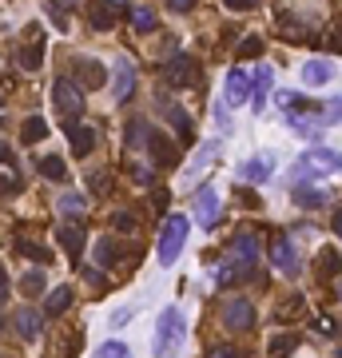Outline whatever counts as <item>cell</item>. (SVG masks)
I'll list each match as a JSON object with an SVG mask.
<instances>
[{"label":"cell","mask_w":342,"mask_h":358,"mask_svg":"<svg viewBox=\"0 0 342 358\" xmlns=\"http://www.w3.org/2000/svg\"><path fill=\"white\" fill-rule=\"evenodd\" d=\"M183 346V314L180 307H163L155 319V339H151V355L155 358H175Z\"/></svg>","instance_id":"1"},{"label":"cell","mask_w":342,"mask_h":358,"mask_svg":"<svg viewBox=\"0 0 342 358\" xmlns=\"http://www.w3.org/2000/svg\"><path fill=\"white\" fill-rule=\"evenodd\" d=\"M334 171H342V151H334V147H307L294 160V176L298 179H319V176H334Z\"/></svg>","instance_id":"2"},{"label":"cell","mask_w":342,"mask_h":358,"mask_svg":"<svg viewBox=\"0 0 342 358\" xmlns=\"http://www.w3.org/2000/svg\"><path fill=\"white\" fill-rule=\"evenodd\" d=\"M187 215H167L163 219V231H160V263L163 267H171V263L180 259L183 243H187Z\"/></svg>","instance_id":"3"},{"label":"cell","mask_w":342,"mask_h":358,"mask_svg":"<svg viewBox=\"0 0 342 358\" xmlns=\"http://www.w3.org/2000/svg\"><path fill=\"white\" fill-rule=\"evenodd\" d=\"M271 263L278 267V275H287V279L303 275V259H298V251H294L291 239H275V243H271Z\"/></svg>","instance_id":"4"},{"label":"cell","mask_w":342,"mask_h":358,"mask_svg":"<svg viewBox=\"0 0 342 358\" xmlns=\"http://www.w3.org/2000/svg\"><path fill=\"white\" fill-rule=\"evenodd\" d=\"M52 104H56L68 120H72V115L84 112V92L72 80H56V84H52Z\"/></svg>","instance_id":"5"},{"label":"cell","mask_w":342,"mask_h":358,"mask_svg":"<svg viewBox=\"0 0 342 358\" xmlns=\"http://www.w3.org/2000/svg\"><path fill=\"white\" fill-rule=\"evenodd\" d=\"M163 76H167V84H175V88H191L199 80V64L191 56H171L167 68H163Z\"/></svg>","instance_id":"6"},{"label":"cell","mask_w":342,"mask_h":358,"mask_svg":"<svg viewBox=\"0 0 342 358\" xmlns=\"http://www.w3.org/2000/svg\"><path fill=\"white\" fill-rule=\"evenodd\" d=\"M251 323H255V307H251L247 299H227L223 326H227V330H251Z\"/></svg>","instance_id":"7"},{"label":"cell","mask_w":342,"mask_h":358,"mask_svg":"<svg viewBox=\"0 0 342 358\" xmlns=\"http://www.w3.org/2000/svg\"><path fill=\"white\" fill-rule=\"evenodd\" d=\"M115 20H120V12H115L112 0H92V4H88V24H92L96 32H112Z\"/></svg>","instance_id":"8"},{"label":"cell","mask_w":342,"mask_h":358,"mask_svg":"<svg viewBox=\"0 0 342 358\" xmlns=\"http://www.w3.org/2000/svg\"><path fill=\"white\" fill-rule=\"evenodd\" d=\"M223 96H227V104H247V100H251V72H247V68H231L227 72Z\"/></svg>","instance_id":"9"},{"label":"cell","mask_w":342,"mask_h":358,"mask_svg":"<svg viewBox=\"0 0 342 358\" xmlns=\"http://www.w3.org/2000/svg\"><path fill=\"white\" fill-rule=\"evenodd\" d=\"M251 275H255L251 263H219L211 271V283L215 287H235V283H247Z\"/></svg>","instance_id":"10"},{"label":"cell","mask_w":342,"mask_h":358,"mask_svg":"<svg viewBox=\"0 0 342 358\" xmlns=\"http://www.w3.org/2000/svg\"><path fill=\"white\" fill-rule=\"evenodd\" d=\"M160 112L171 120V128L180 131V144H191V140H196V131H191V120H187V112H183L180 104H171L167 96H160Z\"/></svg>","instance_id":"11"},{"label":"cell","mask_w":342,"mask_h":358,"mask_svg":"<svg viewBox=\"0 0 342 358\" xmlns=\"http://www.w3.org/2000/svg\"><path fill=\"white\" fill-rule=\"evenodd\" d=\"M275 32L287 36V40H298V44H310V40H314L310 24H298L294 12H278V17H275Z\"/></svg>","instance_id":"12"},{"label":"cell","mask_w":342,"mask_h":358,"mask_svg":"<svg viewBox=\"0 0 342 358\" xmlns=\"http://www.w3.org/2000/svg\"><path fill=\"white\" fill-rule=\"evenodd\" d=\"M64 131H68V140H72V151H76L80 160L88 156V151H92V147H96V131L88 128V124H76V120H68Z\"/></svg>","instance_id":"13"},{"label":"cell","mask_w":342,"mask_h":358,"mask_svg":"<svg viewBox=\"0 0 342 358\" xmlns=\"http://www.w3.org/2000/svg\"><path fill=\"white\" fill-rule=\"evenodd\" d=\"M271 156H255V160L239 163V183H267L271 179Z\"/></svg>","instance_id":"14"},{"label":"cell","mask_w":342,"mask_h":358,"mask_svg":"<svg viewBox=\"0 0 342 358\" xmlns=\"http://www.w3.org/2000/svg\"><path fill=\"white\" fill-rule=\"evenodd\" d=\"M76 76H80V84L88 92H96V88L108 84V68L99 64V60H76Z\"/></svg>","instance_id":"15"},{"label":"cell","mask_w":342,"mask_h":358,"mask_svg":"<svg viewBox=\"0 0 342 358\" xmlns=\"http://www.w3.org/2000/svg\"><path fill=\"white\" fill-rule=\"evenodd\" d=\"M330 80H334V64L330 60H307L303 64V84L307 88H326Z\"/></svg>","instance_id":"16"},{"label":"cell","mask_w":342,"mask_h":358,"mask_svg":"<svg viewBox=\"0 0 342 358\" xmlns=\"http://www.w3.org/2000/svg\"><path fill=\"white\" fill-rule=\"evenodd\" d=\"M147 151H151V160L160 163V167H171L175 163V147H171V140L167 135H160V131H147Z\"/></svg>","instance_id":"17"},{"label":"cell","mask_w":342,"mask_h":358,"mask_svg":"<svg viewBox=\"0 0 342 358\" xmlns=\"http://www.w3.org/2000/svg\"><path fill=\"white\" fill-rule=\"evenodd\" d=\"M131 92H135V68L131 60H120L115 64V104H128Z\"/></svg>","instance_id":"18"},{"label":"cell","mask_w":342,"mask_h":358,"mask_svg":"<svg viewBox=\"0 0 342 358\" xmlns=\"http://www.w3.org/2000/svg\"><path fill=\"white\" fill-rule=\"evenodd\" d=\"M196 219L203 227H211L215 219H219V196H215V187H203L196 199Z\"/></svg>","instance_id":"19"},{"label":"cell","mask_w":342,"mask_h":358,"mask_svg":"<svg viewBox=\"0 0 342 358\" xmlns=\"http://www.w3.org/2000/svg\"><path fill=\"white\" fill-rule=\"evenodd\" d=\"M271 68H259V72H251V104H255V112L267 108V88H271Z\"/></svg>","instance_id":"20"},{"label":"cell","mask_w":342,"mask_h":358,"mask_svg":"<svg viewBox=\"0 0 342 358\" xmlns=\"http://www.w3.org/2000/svg\"><path fill=\"white\" fill-rule=\"evenodd\" d=\"M20 339H40V330H44V314H36V310H20L17 319H12Z\"/></svg>","instance_id":"21"},{"label":"cell","mask_w":342,"mask_h":358,"mask_svg":"<svg viewBox=\"0 0 342 358\" xmlns=\"http://www.w3.org/2000/svg\"><path fill=\"white\" fill-rule=\"evenodd\" d=\"M231 251H235L243 263H251V267H255V259H259V243H255V235H251V231H239V235L231 239Z\"/></svg>","instance_id":"22"},{"label":"cell","mask_w":342,"mask_h":358,"mask_svg":"<svg viewBox=\"0 0 342 358\" xmlns=\"http://www.w3.org/2000/svg\"><path fill=\"white\" fill-rule=\"evenodd\" d=\"M294 203H298L303 211H319V207H326V203H330V196H326V191H319V187H294Z\"/></svg>","instance_id":"23"},{"label":"cell","mask_w":342,"mask_h":358,"mask_svg":"<svg viewBox=\"0 0 342 358\" xmlns=\"http://www.w3.org/2000/svg\"><path fill=\"white\" fill-rule=\"evenodd\" d=\"M44 135H48V124H44L40 115H32V120L20 124V144H40Z\"/></svg>","instance_id":"24"},{"label":"cell","mask_w":342,"mask_h":358,"mask_svg":"<svg viewBox=\"0 0 342 358\" xmlns=\"http://www.w3.org/2000/svg\"><path fill=\"white\" fill-rule=\"evenodd\" d=\"M68 307H72V287H56V291L44 299V310H48L52 319H56V314H64Z\"/></svg>","instance_id":"25"},{"label":"cell","mask_w":342,"mask_h":358,"mask_svg":"<svg viewBox=\"0 0 342 358\" xmlns=\"http://www.w3.org/2000/svg\"><path fill=\"white\" fill-rule=\"evenodd\" d=\"M40 64H44V40L36 36L32 44H28V48L20 52V68H24V72H36Z\"/></svg>","instance_id":"26"},{"label":"cell","mask_w":342,"mask_h":358,"mask_svg":"<svg viewBox=\"0 0 342 358\" xmlns=\"http://www.w3.org/2000/svg\"><path fill=\"white\" fill-rule=\"evenodd\" d=\"M339 271H342L339 251H334V247H323V251H319V275H323V279H334Z\"/></svg>","instance_id":"27"},{"label":"cell","mask_w":342,"mask_h":358,"mask_svg":"<svg viewBox=\"0 0 342 358\" xmlns=\"http://www.w3.org/2000/svg\"><path fill=\"white\" fill-rule=\"evenodd\" d=\"M294 350H298V335H291V330L271 339V358H291Z\"/></svg>","instance_id":"28"},{"label":"cell","mask_w":342,"mask_h":358,"mask_svg":"<svg viewBox=\"0 0 342 358\" xmlns=\"http://www.w3.org/2000/svg\"><path fill=\"white\" fill-rule=\"evenodd\" d=\"M96 259H99V267H112V263L124 259V247L115 243V239H104V243L96 247Z\"/></svg>","instance_id":"29"},{"label":"cell","mask_w":342,"mask_h":358,"mask_svg":"<svg viewBox=\"0 0 342 358\" xmlns=\"http://www.w3.org/2000/svg\"><path fill=\"white\" fill-rule=\"evenodd\" d=\"M40 176H44V179H56V183H60V179H68L64 160H60V156H44V160H40Z\"/></svg>","instance_id":"30"},{"label":"cell","mask_w":342,"mask_h":358,"mask_svg":"<svg viewBox=\"0 0 342 358\" xmlns=\"http://www.w3.org/2000/svg\"><path fill=\"white\" fill-rule=\"evenodd\" d=\"M60 243H64V251L72 255V259H80V251H84V235L76 227H60Z\"/></svg>","instance_id":"31"},{"label":"cell","mask_w":342,"mask_h":358,"mask_svg":"<svg viewBox=\"0 0 342 358\" xmlns=\"http://www.w3.org/2000/svg\"><path fill=\"white\" fill-rule=\"evenodd\" d=\"M17 251L20 255H28V259H36V263H52V251L48 247H40V243H32V239H17Z\"/></svg>","instance_id":"32"},{"label":"cell","mask_w":342,"mask_h":358,"mask_svg":"<svg viewBox=\"0 0 342 358\" xmlns=\"http://www.w3.org/2000/svg\"><path fill=\"white\" fill-rule=\"evenodd\" d=\"M131 28H135V32L144 36V32H151V28H155V12H151V8H131Z\"/></svg>","instance_id":"33"},{"label":"cell","mask_w":342,"mask_h":358,"mask_svg":"<svg viewBox=\"0 0 342 358\" xmlns=\"http://www.w3.org/2000/svg\"><path fill=\"white\" fill-rule=\"evenodd\" d=\"M92 358H131V350H128V346H124L120 339H108V342H104V346H99V350H96Z\"/></svg>","instance_id":"34"},{"label":"cell","mask_w":342,"mask_h":358,"mask_svg":"<svg viewBox=\"0 0 342 358\" xmlns=\"http://www.w3.org/2000/svg\"><path fill=\"white\" fill-rule=\"evenodd\" d=\"M0 191H20V176H17V167L4 160L0 163Z\"/></svg>","instance_id":"35"},{"label":"cell","mask_w":342,"mask_h":358,"mask_svg":"<svg viewBox=\"0 0 342 358\" xmlns=\"http://www.w3.org/2000/svg\"><path fill=\"white\" fill-rule=\"evenodd\" d=\"M147 131H151V128H147L144 120H131V124H128V144L131 147H144L147 144Z\"/></svg>","instance_id":"36"},{"label":"cell","mask_w":342,"mask_h":358,"mask_svg":"<svg viewBox=\"0 0 342 358\" xmlns=\"http://www.w3.org/2000/svg\"><path fill=\"white\" fill-rule=\"evenodd\" d=\"M20 291H24V294H40V291H44V271H28V275L20 279Z\"/></svg>","instance_id":"37"},{"label":"cell","mask_w":342,"mask_h":358,"mask_svg":"<svg viewBox=\"0 0 342 358\" xmlns=\"http://www.w3.org/2000/svg\"><path fill=\"white\" fill-rule=\"evenodd\" d=\"M84 207H88V199H84V196H76V191H68V196L60 199V211H64V215H80Z\"/></svg>","instance_id":"38"},{"label":"cell","mask_w":342,"mask_h":358,"mask_svg":"<svg viewBox=\"0 0 342 358\" xmlns=\"http://www.w3.org/2000/svg\"><path fill=\"white\" fill-rule=\"evenodd\" d=\"M263 48H267V44H263V36H247L243 44H239V56L251 60V56H263Z\"/></svg>","instance_id":"39"},{"label":"cell","mask_w":342,"mask_h":358,"mask_svg":"<svg viewBox=\"0 0 342 358\" xmlns=\"http://www.w3.org/2000/svg\"><path fill=\"white\" fill-rule=\"evenodd\" d=\"M323 124H342V96L323 104Z\"/></svg>","instance_id":"40"},{"label":"cell","mask_w":342,"mask_h":358,"mask_svg":"<svg viewBox=\"0 0 342 358\" xmlns=\"http://www.w3.org/2000/svg\"><path fill=\"white\" fill-rule=\"evenodd\" d=\"M131 179H135V183H155V167H151V163H135V167H131Z\"/></svg>","instance_id":"41"},{"label":"cell","mask_w":342,"mask_h":358,"mask_svg":"<svg viewBox=\"0 0 342 358\" xmlns=\"http://www.w3.org/2000/svg\"><path fill=\"white\" fill-rule=\"evenodd\" d=\"M108 187H112V171H96V176H92V191H96V196H108Z\"/></svg>","instance_id":"42"},{"label":"cell","mask_w":342,"mask_h":358,"mask_svg":"<svg viewBox=\"0 0 342 358\" xmlns=\"http://www.w3.org/2000/svg\"><path fill=\"white\" fill-rule=\"evenodd\" d=\"M303 310V294H291L283 307H278V319H291V314H298Z\"/></svg>","instance_id":"43"},{"label":"cell","mask_w":342,"mask_h":358,"mask_svg":"<svg viewBox=\"0 0 342 358\" xmlns=\"http://www.w3.org/2000/svg\"><path fill=\"white\" fill-rule=\"evenodd\" d=\"M207 358H243V355H239L235 346H227V342H223V346H211V350H207Z\"/></svg>","instance_id":"44"},{"label":"cell","mask_w":342,"mask_h":358,"mask_svg":"<svg viewBox=\"0 0 342 358\" xmlns=\"http://www.w3.org/2000/svg\"><path fill=\"white\" fill-rule=\"evenodd\" d=\"M239 199H243V207H247V211H259V207H263V199L255 196V191H243V187H239Z\"/></svg>","instance_id":"45"},{"label":"cell","mask_w":342,"mask_h":358,"mask_svg":"<svg viewBox=\"0 0 342 358\" xmlns=\"http://www.w3.org/2000/svg\"><path fill=\"white\" fill-rule=\"evenodd\" d=\"M112 227H115V231H131V227H135V219L120 211V215H112Z\"/></svg>","instance_id":"46"},{"label":"cell","mask_w":342,"mask_h":358,"mask_svg":"<svg viewBox=\"0 0 342 358\" xmlns=\"http://www.w3.org/2000/svg\"><path fill=\"white\" fill-rule=\"evenodd\" d=\"M191 4H196V0H167V8H171V12H187Z\"/></svg>","instance_id":"47"},{"label":"cell","mask_w":342,"mask_h":358,"mask_svg":"<svg viewBox=\"0 0 342 358\" xmlns=\"http://www.w3.org/2000/svg\"><path fill=\"white\" fill-rule=\"evenodd\" d=\"M319 335H339V326L330 323V319H319Z\"/></svg>","instance_id":"48"},{"label":"cell","mask_w":342,"mask_h":358,"mask_svg":"<svg viewBox=\"0 0 342 358\" xmlns=\"http://www.w3.org/2000/svg\"><path fill=\"white\" fill-rule=\"evenodd\" d=\"M0 303H8V275H4V267H0Z\"/></svg>","instance_id":"49"},{"label":"cell","mask_w":342,"mask_h":358,"mask_svg":"<svg viewBox=\"0 0 342 358\" xmlns=\"http://www.w3.org/2000/svg\"><path fill=\"white\" fill-rule=\"evenodd\" d=\"M167 199H171L167 191H155V203H151V207H155V211H163V207H167Z\"/></svg>","instance_id":"50"},{"label":"cell","mask_w":342,"mask_h":358,"mask_svg":"<svg viewBox=\"0 0 342 358\" xmlns=\"http://www.w3.org/2000/svg\"><path fill=\"white\" fill-rule=\"evenodd\" d=\"M227 8H255V0H227Z\"/></svg>","instance_id":"51"},{"label":"cell","mask_w":342,"mask_h":358,"mask_svg":"<svg viewBox=\"0 0 342 358\" xmlns=\"http://www.w3.org/2000/svg\"><path fill=\"white\" fill-rule=\"evenodd\" d=\"M334 235H339V239H342V207H339V211H334Z\"/></svg>","instance_id":"52"},{"label":"cell","mask_w":342,"mask_h":358,"mask_svg":"<svg viewBox=\"0 0 342 358\" xmlns=\"http://www.w3.org/2000/svg\"><path fill=\"white\" fill-rule=\"evenodd\" d=\"M4 160H8V147L0 144V163H4Z\"/></svg>","instance_id":"53"},{"label":"cell","mask_w":342,"mask_h":358,"mask_svg":"<svg viewBox=\"0 0 342 358\" xmlns=\"http://www.w3.org/2000/svg\"><path fill=\"white\" fill-rule=\"evenodd\" d=\"M112 4H115V8H120V4H124V0H112Z\"/></svg>","instance_id":"54"},{"label":"cell","mask_w":342,"mask_h":358,"mask_svg":"<svg viewBox=\"0 0 342 358\" xmlns=\"http://www.w3.org/2000/svg\"><path fill=\"white\" fill-rule=\"evenodd\" d=\"M0 128H4V115H0Z\"/></svg>","instance_id":"55"},{"label":"cell","mask_w":342,"mask_h":358,"mask_svg":"<svg viewBox=\"0 0 342 358\" xmlns=\"http://www.w3.org/2000/svg\"><path fill=\"white\" fill-rule=\"evenodd\" d=\"M339 358H342V355H339Z\"/></svg>","instance_id":"56"}]
</instances>
